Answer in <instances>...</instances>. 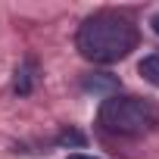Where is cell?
<instances>
[{
  "instance_id": "cell-1",
  "label": "cell",
  "mask_w": 159,
  "mask_h": 159,
  "mask_svg": "<svg viewBox=\"0 0 159 159\" xmlns=\"http://www.w3.org/2000/svg\"><path fill=\"white\" fill-rule=\"evenodd\" d=\"M137 41H140L137 25L128 16L109 13V10L88 16L78 25V34H75V47L81 50V56L91 62H100V66L125 59L137 47Z\"/></svg>"
},
{
  "instance_id": "cell-2",
  "label": "cell",
  "mask_w": 159,
  "mask_h": 159,
  "mask_svg": "<svg viewBox=\"0 0 159 159\" xmlns=\"http://www.w3.org/2000/svg\"><path fill=\"white\" fill-rule=\"evenodd\" d=\"M100 122L125 137H140L159 125V106L143 97H119L109 94L100 106Z\"/></svg>"
},
{
  "instance_id": "cell-3",
  "label": "cell",
  "mask_w": 159,
  "mask_h": 159,
  "mask_svg": "<svg viewBox=\"0 0 159 159\" xmlns=\"http://www.w3.org/2000/svg\"><path fill=\"white\" fill-rule=\"evenodd\" d=\"M34 84H38V66H34V59L19 62L16 78H13V91H16L19 97H28V94L34 91Z\"/></svg>"
},
{
  "instance_id": "cell-4",
  "label": "cell",
  "mask_w": 159,
  "mask_h": 159,
  "mask_svg": "<svg viewBox=\"0 0 159 159\" xmlns=\"http://www.w3.org/2000/svg\"><path fill=\"white\" fill-rule=\"evenodd\" d=\"M81 88L84 91H94V94H109V91H116L119 88V81H116V78L112 75H84L81 78Z\"/></svg>"
},
{
  "instance_id": "cell-5",
  "label": "cell",
  "mask_w": 159,
  "mask_h": 159,
  "mask_svg": "<svg viewBox=\"0 0 159 159\" xmlns=\"http://www.w3.org/2000/svg\"><path fill=\"white\" fill-rule=\"evenodd\" d=\"M137 69H140V75L147 78V81H150L153 88H159V53H153V56H143Z\"/></svg>"
},
{
  "instance_id": "cell-6",
  "label": "cell",
  "mask_w": 159,
  "mask_h": 159,
  "mask_svg": "<svg viewBox=\"0 0 159 159\" xmlns=\"http://www.w3.org/2000/svg\"><path fill=\"white\" fill-rule=\"evenodd\" d=\"M59 143H62V147H66V143L81 147V143H84V134H81V131H62V134H59Z\"/></svg>"
},
{
  "instance_id": "cell-7",
  "label": "cell",
  "mask_w": 159,
  "mask_h": 159,
  "mask_svg": "<svg viewBox=\"0 0 159 159\" xmlns=\"http://www.w3.org/2000/svg\"><path fill=\"white\" fill-rule=\"evenodd\" d=\"M150 28H153V31L159 34V16H153V19H150Z\"/></svg>"
},
{
  "instance_id": "cell-8",
  "label": "cell",
  "mask_w": 159,
  "mask_h": 159,
  "mask_svg": "<svg viewBox=\"0 0 159 159\" xmlns=\"http://www.w3.org/2000/svg\"><path fill=\"white\" fill-rule=\"evenodd\" d=\"M69 159H97V156H84V153H72Z\"/></svg>"
}]
</instances>
